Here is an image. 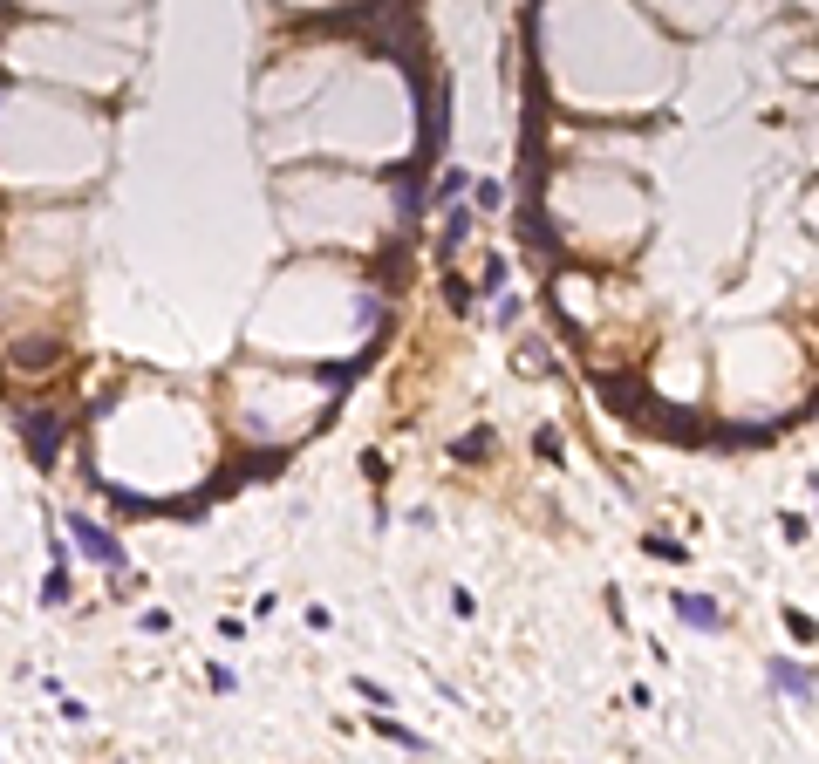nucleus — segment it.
Here are the masks:
<instances>
[{
  "mask_svg": "<svg viewBox=\"0 0 819 764\" xmlns=\"http://www.w3.org/2000/svg\"><path fill=\"white\" fill-rule=\"evenodd\" d=\"M465 232H471V212H451V226H444V239H437V260H451V253L465 246Z\"/></svg>",
  "mask_w": 819,
  "mask_h": 764,
  "instance_id": "nucleus-7",
  "label": "nucleus"
},
{
  "mask_svg": "<svg viewBox=\"0 0 819 764\" xmlns=\"http://www.w3.org/2000/svg\"><path fill=\"white\" fill-rule=\"evenodd\" d=\"M21 437H28V458L35 464H55V451H62V417L35 410V417H21Z\"/></svg>",
  "mask_w": 819,
  "mask_h": 764,
  "instance_id": "nucleus-2",
  "label": "nucleus"
},
{
  "mask_svg": "<svg viewBox=\"0 0 819 764\" xmlns=\"http://www.w3.org/2000/svg\"><path fill=\"white\" fill-rule=\"evenodd\" d=\"M376 730H383V737H390L396 751H410V758H430V751H437V744H430V737H417V730H410V724H396V717H376Z\"/></svg>",
  "mask_w": 819,
  "mask_h": 764,
  "instance_id": "nucleus-5",
  "label": "nucleus"
},
{
  "mask_svg": "<svg viewBox=\"0 0 819 764\" xmlns=\"http://www.w3.org/2000/svg\"><path fill=\"white\" fill-rule=\"evenodd\" d=\"M765 676H772V689H779V696H799V703H813V669H806V662H785V655H779Z\"/></svg>",
  "mask_w": 819,
  "mask_h": 764,
  "instance_id": "nucleus-4",
  "label": "nucleus"
},
{
  "mask_svg": "<svg viewBox=\"0 0 819 764\" xmlns=\"http://www.w3.org/2000/svg\"><path fill=\"white\" fill-rule=\"evenodd\" d=\"M62 533L82 546V560H96V567H110V573H123V546H117V533L110 526H96V519H82V512H69L62 519Z\"/></svg>",
  "mask_w": 819,
  "mask_h": 764,
  "instance_id": "nucleus-1",
  "label": "nucleus"
},
{
  "mask_svg": "<svg viewBox=\"0 0 819 764\" xmlns=\"http://www.w3.org/2000/svg\"><path fill=\"white\" fill-rule=\"evenodd\" d=\"M519 321H526V301H512L506 294V301H499V328H519Z\"/></svg>",
  "mask_w": 819,
  "mask_h": 764,
  "instance_id": "nucleus-11",
  "label": "nucleus"
},
{
  "mask_svg": "<svg viewBox=\"0 0 819 764\" xmlns=\"http://www.w3.org/2000/svg\"><path fill=\"white\" fill-rule=\"evenodd\" d=\"M471 205H478V212H499V205H506V185H499V178H478V185H471Z\"/></svg>",
  "mask_w": 819,
  "mask_h": 764,
  "instance_id": "nucleus-8",
  "label": "nucleus"
},
{
  "mask_svg": "<svg viewBox=\"0 0 819 764\" xmlns=\"http://www.w3.org/2000/svg\"><path fill=\"white\" fill-rule=\"evenodd\" d=\"M430 198H437V205H458V198H465V171H444V178H437V191H430Z\"/></svg>",
  "mask_w": 819,
  "mask_h": 764,
  "instance_id": "nucleus-9",
  "label": "nucleus"
},
{
  "mask_svg": "<svg viewBox=\"0 0 819 764\" xmlns=\"http://www.w3.org/2000/svg\"><path fill=\"white\" fill-rule=\"evenodd\" d=\"M62 601H69V560H55L41 580V608H62Z\"/></svg>",
  "mask_w": 819,
  "mask_h": 764,
  "instance_id": "nucleus-6",
  "label": "nucleus"
},
{
  "mask_svg": "<svg viewBox=\"0 0 819 764\" xmlns=\"http://www.w3.org/2000/svg\"><path fill=\"white\" fill-rule=\"evenodd\" d=\"M506 280H512V267L506 260H492V267H485V294H506Z\"/></svg>",
  "mask_w": 819,
  "mask_h": 764,
  "instance_id": "nucleus-10",
  "label": "nucleus"
},
{
  "mask_svg": "<svg viewBox=\"0 0 819 764\" xmlns=\"http://www.w3.org/2000/svg\"><path fill=\"white\" fill-rule=\"evenodd\" d=\"M676 621L697 628V635H717V628H724V608H717L710 594H676Z\"/></svg>",
  "mask_w": 819,
  "mask_h": 764,
  "instance_id": "nucleus-3",
  "label": "nucleus"
}]
</instances>
